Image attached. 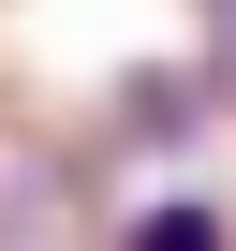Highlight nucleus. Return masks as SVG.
Here are the masks:
<instances>
[{"instance_id": "obj_1", "label": "nucleus", "mask_w": 236, "mask_h": 251, "mask_svg": "<svg viewBox=\"0 0 236 251\" xmlns=\"http://www.w3.org/2000/svg\"><path fill=\"white\" fill-rule=\"evenodd\" d=\"M133 251H236V236H221V207H148Z\"/></svg>"}]
</instances>
